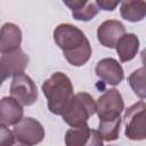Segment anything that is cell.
<instances>
[{
	"instance_id": "obj_14",
	"label": "cell",
	"mask_w": 146,
	"mask_h": 146,
	"mask_svg": "<svg viewBox=\"0 0 146 146\" xmlns=\"http://www.w3.org/2000/svg\"><path fill=\"white\" fill-rule=\"evenodd\" d=\"M22 43V31L14 23H6L1 27V42L0 51L1 54L14 51L21 48Z\"/></svg>"
},
{
	"instance_id": "obj_5",
	"label": "cell",
	"mask_w": 146,
	"mask_h": 146,
	"mask_svg": "<svg viewBox=\"0 0 146 146\" xmlns=\"http://www.w3.org/2000/svg\"><path fill=\"white\" fill-rule=\"evenodd\" d=\"M124 110L122 95L116 89L106 90L96 103V113L99 122H111L121 119V113Z\"/></svg>"
},
{
	"instance_id": "obj_10",
	"label": "cell",
	"mask_w": 146,
	"mask_h": 146,
	"mask_svg": "<svg viewBox=\"0 0 146 146\" xmlns=\"http://www.w3.org/2000/svg\"><path fill=\"white\" fill-rule=\"evenodd\" d=\"M96 75L106 84L117 86L124 78V72L119 62L112 57L100 59L95 67Z\"/></svg>"
},
{
	"instance_id": "obj_15",
	"label": "cell",
	"mask_w": 146,
	"mask_h": 146,
	"mask_svg": "<svg viewBox=\"0 0 146 146\" xmlns=\"http://www.w3.org/2000/svg\"><path fill=\"white\" fill-rule=\"evenodd\" d=\"M139 49V39L135 33L123 34L115 46V50L122 63L133 59Z\"/></svg>"
},
{
	"instance_id": "obj_21",
	"label": "cell",
	"mask_w": 146,
	"mask_h": 146,
	"mask_svg": "<svg viewBox=\"0 0 146 146\" xmlns=\"http://www.w3.org/2000/svg\"><path fill=\"white\" fill-rule=\"evenodd\" d=\"M140 59H141L143 65L146 67V48L141 50V52H140Z\"/></svg>"
},
{
	"instance_id": "obj_17",
	"label": "cell",
	"mask_w": 146,
	"mask_h": 146,
	"mask_svg": "<svg viewBox=\"0 0 146 146\" xmlns=\"http://www.w3.org/2000/svg\"><path fill=\"white\" fill-rule=\"evenodd\" d=\"M128 83L136 96L144 99L146 98V67L135 70L128 78Z\"/></svg>"
},
{
	"instance_id": "obj_18",
	"label": "cell",
	"mask_w": 146,
	"mask_h": 146,
	"mask_svg": "<svg viewBox=\"0 0 146 146\" xmlns=\"http://www.w3.org/2000/svg\"><path fill=\"white\" fill-rule=\"evenodd\" d=\"M121 127V119L111 122H99L98 131L102 135L104 141H113L119 138Z\"/></svg>"
},
{
	"instance_id": "obj_3",
	"label": "cell",
	"mask_w": 146,
	"mask_h": 146,
	"mask_svg": "<svg viewBox=\"0 0 146 146\" xmlns=\"http://www.w3.org/2000/svg\"><path fill=\"white\" fill-rule=\"evenodd\" d=\"M96 113V102L88 92H79L62 114L64 122L71 127H80L88 123V120Z\"/></svg>"
},
{
	"instance_id": "obj_8",
	"label": "cell",
	"mask_w": 146,
	"mask_h": 146,
	"mask_svg": "<svg viewBox=\"0 0 146 146\" xmlns=\"http://www.w3.org/2000/svg\"><path fill=\"white\" fill-rule=\"evenodd\" d=\"M29 64V57L25 52L18 48L14 51L1 54L0 67H1V81L5 82L10 76H16L24 73Z\"/></svg>"
},
{
	"instance_id": "obj_1",
	"label": "cell",
	"mask_w": 146,
	"mask_h": 146,
	"mask_svg": "<svg viewBox=\"0 0 146 146\" xmlns=\"http://www.w3.org/2000/svg\"><path fill=\"white\" fill-rule=\"evenodd\" d=\"M54 40L66 60L73 66H83L91 57V46L84 33L76 26L65 23L54 30Z\"/></svg>"
},
{
	"instance_id": "obj_7",
	"label": "cell",
	"mask_w": 146,
	"mask_h": 146,
	"mask_svg": "<svg viewBox=\"0 0 146 146\" xmlns=\"http://www.w3.org/2000/svg\"><path fill=\"white\" fill-rule=\"evenodd\" d=\"M10 96L18 100L23 106H31L38 99V88L33 80L24 74L21 73L14 76L10 83Z\"/></svg>"
},
{
	"instance_id": "obj_16",
	"label": "cell",
	"mask_w": 146,
	"mask_h": 146,
	"mask_svg": "<svg viewBox=\"0 0 146 146\" xmlns=\"http://www.w3.org/2000/svg\"><path fill=\"white\" fill-rule=\"evenodd\" d=\"M122 18L137 23L146 17V0H123L120 7Z\"/></svg>"
},
{
	"instance_id": "obj_6",
	"label": "cell",
	"mask_w": 146,
	"mask_h": 146,
	"mask_svg": "<svg viewBox=\"0 0 146 146\" xmlns=\"http://www.w3.org/2000/svg\"><path fill=\"white\" fill-rule=\"evenodd\" d=\"M13 131L16 140L22 145H36L44 138V129L42 124L33 117H23L14 125Z\"/></svg>"
},
{
	"instance_id": "obj_9",
	"label": "cell",
	"mask_w": 146,
	"mask_h": 146,
	"mask_svg": "<svg viewBox=\"0 0 146 146\" xmlns=\"http://www.w3.org/2000/svg\"><path fill=\"white\" fill-rule=\"evenodd\" d=\"M104 139L98 130H92L88 124L72 127L65 133L67 146H102Z\"/></svg>"
},
{
	"instance_id": "obj_4",
	"label": "cell",
	"mask_w": 146,
	"mask_h": 146,
	"mask_svg": "<svg viewBox=\"0 0 146 146\" xmlns=\"http://www.w3.org/2000/svg\"><path fill=\"white\" fill-rule=\"evenodd\" d=\"M124 136L130 140L146 139V104L138 102L124 112Z\"/></svg>"
},
{
	"instance_id": "obj_12",
	"label": "cell",
	"mask_w": 146,
	"mask_h": 146,
	"mask_svg": "<svg viewBox=\"0 0 146 146\" xmlns=\"http://www.w3.org/2000/svg\"><path fill=\"white\" fill-rule=\"evenodd\" d=\"M24 115L23 105L14 97H3L0 102V124L15 125Z\"/></svg>"
},
{
	"instance_id": "obj_19",
	"label": "cell",
	"mask_w": 146,
	"mask_h": 146,
	"mask_svg": "<svg viewBox=\"0 0 146 146\" xmlns=\"http://www.w3.org/2000/svg\"><path fill=\"white\" fill-rule=\"evenodd\" d=\"M0 144L2 146H10V145H14L15 144V135H14V131H10L7 125H3V124H0Z\"/></svg>"
},
{
	"instance_id": "obj_13",
	"label": "cell",
	"mask_w": 146,
	"mask_h": 146,
	"mask_svg": "<svg viewBox=\"0 0 146 146\" xmlns=\"http://www.w3.org/2000/svg\"><path fill=\"white\" fill-rule=\"evenodd\" d=\"M67 8L71 9L72 16L76 21L88 22L99 13L96 0H62Z\"/></svg>"
},
{
	"instance_id": "obj_2",
	"label": "cell",
	"mask_w": 146,
	"mask_h": 146,
	"mask_svg": "<svg viewBox=\"0 0 146 146\" xmlns=\"http://www.w3.org/2000/svg\"><path fill=\"white\" fill-rule=\"evenodd\" d=\"M42 92L47 98L48 110L55 115H62L74 97L73 84L62 72L52 73L42 83Z\"/></svg>"
},
{
	"instance_id": "obj_20",
	"label": "cell",
	"mask_w": 146,
	"mask_h": 146,
	"mask_svg": "<svg viewBox=\"0 0 146 146\" xmlns=\"http://www.w3.org/2000/svg\"><path fill=\"white\" fill-rule=\"evenodd\" d=\"M121 1L123 0H96L98 7L105 11H113L114 9H116Z\"/></svg>"
},
{
	"instance_id": "obj_11",
	"label": "cell",
	"mask_w": 146,
	"mask_h": 146,
	"mask_svg": "<svg viewBox=\"0 0 146 146\" xmlns=\"http://www.w3.org/2000/svg\"><path fill=\"white\" fill-rule=\"evenodd\" d=\"M123 34H125V27L117 19H107L97 29V39L106 48H115Z\"/></svg>"
}]
</instances>
